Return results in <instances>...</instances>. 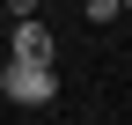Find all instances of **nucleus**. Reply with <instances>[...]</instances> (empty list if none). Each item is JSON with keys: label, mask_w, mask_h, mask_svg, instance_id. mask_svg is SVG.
Segmentation results:
<instances>
[{"label": "nucleus", "mask_w": 132, "mask_h": 125, "mask_svg": "<svg viewBox=\"0 0 132 125\" xmlns=\"http://www.w3.org/2000/svg\"><path fill=\"white\" fill-rule=\"evenodd\" d=\"M0 88H7V103H22V111H44V103L59 96V66H52V59H15L7 52Z\"/></svg>", "instance_id": "obj_1"}, {"label": "nucleus", "mask_w": 132, "mask_h": 125, "mask_svg": "<svg viewBox=\"0 0 132 125\" xmlns=\"http://www.w3.org/2000/svg\"><path fill=\"white\" fill-rule=\"evenodd\" d=\"M118 15V0H88V22H110Z\"/></svg>", "instance_id": "obj_3"}, {"label": "nucleus", "mask_w": 132, "mask_h": 125, "mask_svg": "<svg viewBox=\"0 0 132 125\" xmlns=\"http://www.w3.org/2000/svg\"><path fill=\"white\" fill-rule=\"evenodd\" d=\"M7 52H15V59H52L59 44H52V29H44L37 15H15V37H7Z\"/></svg>", "instance_id": "obj_2"}]
</instances>
